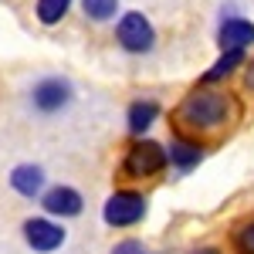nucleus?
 Wrapping results in <instances>:
<instances>
[{
	"instance_id": "nucleus-1",
	"label": "nucleus",
	"mask_w": 254,
	"mask_h": 254,
	"mask_svg": "<svg viewBox=\"0 0 254 254\" xmlns=\"http://www.w3.org/2000/svg\"><path fill=\"white\" fill-rule=\"evenodd\" d=\"M231 98L217 88H193L190 95L176 105V122L193 129V132H210L220 129L227 119H231Z\"/></svg>"
},
{
	"instance_id": "nucleus-2",
	"label": "nucleus",
	"mask_w": 254,
	"mask_h": 254,
	"mask_svg": "<svg viewBox=\"0 0 254 254\" xmlns=\"http://www.w3.org/2000/svg\"><path fill=\"white\" fill-rule=\"evenodd\" d=\"M122 170L132 180H146V176H156L166 170V149L153 142V139H136L129 149H126V159H122Z\"/></svg>"
},
{
	"instance_id": "nucleus-3",
	"label": "nucleus",
	"mask_w": 254,
	"mask_h": 254,
	"mask_svg": "<svg viewBox=\"0 0 254 254\" xmlns=\"http://www.w3.org/2000/svg\"><path fill=\"white\" fill-rule=\"evenodd\" d=\"M116 41L129 55H146V51H153V44H156V31H153V24H149L146 14L129 10V14H122L119 24H116Z\"/></svg>"
},
{
	"instance_id": "nucleus-4",
	"label": "nucleus",
	"mask_w": 254,
	"mask_h": 254,
	"mask_svg": "<svg viewBox=\"0 0 254 254\" xmlns=\"http://www.w3.org/2000/svg\"><path fill=\"white\" fill-rule=\"evenodd\" d=\"M102 217L109 227H132L146 217V196L136 190H116V193L105 200Z\"/></svg>"
},
{
	"instance_id": "nucleus-5",
	"label": "nucleus",
	"mask_w": 254,
	"mask_h": 254,
	"mask_svg": "<svg viewBox=\"0 0 254 254\" xmlns=\"http://www.w3.org/2000/svg\"><path fill=\"white\" fill-rule=\"evenodd\" d=\"M71 81L68 78H58V75H51V78H41L34 88H31V105L44 112V116H55L61 112L68 102H71Z\"/></svg>"
},
{
	"instance_id": "nucleus-6",
	"label": "nucleus",
	"mask_w": 254,
	"mask_h": 254,
	"mask_svg": "<svg viewBox=\"0 0 254 254\" xmlns=\"http://www.w3.org/2000/svg\"><path fill=\"white\" fill-rule=\"evenodd\" d=\"M64 227L55 224V220H48V217H31V220H24V241H27V248L38 254H51L58 251L61 244H64Z\"/></svg>"
},
{
	"instance_id": "nucleus-7",
	"label": "nucleus",
	"mask_w": 254,
	"mask_h": 254,
	"mask_svg": "<svg viewBox=\"0 0 254 254\" xmlns=\"http://www.w3.org/2000/svg\"><path fill=\"white\" fill-rule=\"evenodd\" d=\"M41 203L51 217H78L85 200L75 187H51L48 193H41Z\"/></svg>"
},
{
	"instance_id": "nucleus-8",
	"label": "nucleus",
	"mask_w": 254,
	"mask_h": 254,
	"mask_svg": "<svg viewBox=\"0 0 254 254\" xmlns=\"http://www.w3.org/2000/svg\"><path fill=\"white\" fill-rule=\"evenodd\" d=\"M217 44L224 51H244L254 44V24L244 17H227L217 31Z\"/></svg>"
},
{
	"instance_id": "nucleus-9",
	"label": "nucleus",
	"mask_w": 254,
	"mask_h": 254,
	"mask_svg": "<svg viewBox=\"0 0 254 254\" xmlns=\"http://www.w3.org/2000/svg\"><path fill=\"white\" fill-rule=\"evenodd\" d=\"M10 187L20 196H38L44 190V170L38 163H20V166L10 170Z\"/></svg>"
},
{
	"instance_id": "nucleus-10",
	"label": "nucleus",
	"mask_w": 254,
	"mask_h": 254,
	"mask_svg": "<svg viewBox=\"0 0 254 254\" xmlns=\"http://www.w3.org/2000/svg\"><path fill=\"white\" fill-rule=\"evenodd\" d=\"M200 159H203V146H196V142H190V139H173L170 149H166V163L176 166L180 173H190Z\"/></svg>"
},
{
	"instance_id": "nucleus-11",
	"label": "nucleus",
	"mask_w": 254,
	"mask_h": 254,
	"mask_svg": "<svg viewBox=\"0 0 254 254\" xmlns=\"http://www.w3.org/2000/svg\"><path fill=\"white\" fill-rule=\"evenodd\" d=\"M156 116H159V102H153V98L132 102V105H129V132H132V136H142V132L156 122Z\"/></svg>"
},
{
	"instance_id": "nucleus-12",
	"label": "nucleus",
	"mask_w": 254,
	"mask_h": 254,
	"mask_svg": "<svg viewBox=\"0 0 254 254\" xmlns=\"http://www.w3.org/2000/svg\"><path fill=\"white\" fill-rule=\"evenodd\" d=\"M241 61H244V51H224V55H220V61H217L214 68H210V71L203 75V85H214V81L227 78V75L234 71Z\"/></svg>"
},
{
	"instance_id": "nucleus-13",
	"label": "nucleus",
	"mask_w": 254,
	"mask_h": 254,
	"mask_svg": "<svg viewBox=\"0 0 254 254\" xmlns=\"http://www.w3.org/2000/svg\"><path fill=\"white\" fill-rule=\"evenodd\" d=\"M81 10H85V17H92L95 24H105V20L116 17L119 0H81Z\"/></svg>"
},
{
	"instance_id": "nucleus-14",
	"label": "nucleus",
	"mask_w": 254,
	"mask_h": 254,
	"mask_svg": "<svg viewBox=\"0 0 254 254\" xmlns=\"http://www.w3.org/2000/svg\"><path fill=\"white\" fill-rule=\"evenodd\" d=\"M68 7H71V0H38V20L51 27L68 14Z\"/></svg>"
},
{
	"instance_id": "nucleus-15",
	"label": "nucleus",
	"mask_w": 254,
	"mask_h": 254,
	"mask_svg": "<svg viewBox=\"0 0 254 254\" xmlns=\"http://www.w3.org/2000/svg\"><path fill=\"white\" fill-rule=\"evenodd\" d=\"M234 244H237V251H241V254H254V220H251V224H244V227L237 231Z\"/></svg>"
},
{
	"instance_id": "nucleus-16",
	"label": "nucleus",
	"mask_w": 254,
	"mask_h": 254,
	"mask_svg": "<svg viewBox=\"0 0 254 254\" xmlns=\"http://www.w3.org/2000/svg\"><path fill=\"white\" fill-rule=\"evenodd\" d=\"M112 254H149V248L142 241H122V244L112 248Z\"/></svg>"
},
{
	"instance_id": "nucleus-17",
	"label": "nucleus",
	"mask_w": 254,
	"mask_h": 254,
	"mask_svg": "<svg viewBox=\"0 0 254 254\" xmlns=\"http://www.w3.org/2000/svg\"><path fill=\"white\" fill-rule=\"evenodd\" d=\"M248 88H254V61L248 64Z\"/></svg>"
},
{
	"instance_id": "nucleus-18",
	"label": "nucleus",
	"mask_w": 254,
	"mask_h": 254,
	"mask_svg": "<svg viewBox=\"0 0 254 254\" xmlns=\"http://www.w3.org/2000/svg\"><path fill=\"white\" fill-rule=\"evenodd\" d=\"M190 254H220L217 248H196V251H190Z\"/></svg>"
}]
</instances>
